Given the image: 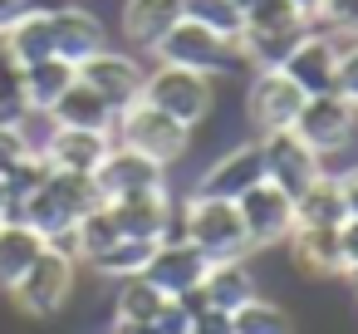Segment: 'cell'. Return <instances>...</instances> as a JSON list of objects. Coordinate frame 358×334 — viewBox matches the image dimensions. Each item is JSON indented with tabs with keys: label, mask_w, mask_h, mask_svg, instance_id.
I'll return each instance as SVG.
<instances>
[{
	"label": "cell",
	"mask_w": 358,
	"mask_h": 334,
	"mask_svg": "<svg viewBox=\"0 0 358 334\" xmlns=\"http://www.w3.org/2000/svg\"><path fill=\"white\" fill-rule=\"evenodd\" d=\"M35 6H40V0H0V35H6L20 15H30Z\"/></svg>",
	"instance_id": "38"
},
{
	"label": "cell",
	"mask_w": 358,
	"mask_h": 334,
	"mask_svg": "<svg viewBox=\"0 0 358 334\" xmlns=\"http://www.w3.org/2000/svg\"><path fill=\"white\" fill-rule=\"evenodd\" d=\"M50 40H55V55L69 60L74 69L99 55L108 40H103V20L84 6H50Z\"/></svg>",
	"instance_id": "17"
},
{
	"label": "cell",
	"mask_w": 358,
	"mask_h": 334,
	"mask_svg": "<svg viewBox=\"0 0 358 334\" xmlns=\"http://www.w3.org/2000/svg\"><path fill=\"white\" fill-rule=\"evenodd\" d=\"M0 50H6L20 69L35 64V60H50V55H55V40H50V6H35L30 15H20L6 35H0Z\"/></svg>",
	"instance_id": "23"
},
{
	"label": "cell",
	"mask_w": 358,
	"mask_h": 334,
	"mask_svg": "<svg viewBox=\"0 0 358 334\" xmlns=\"http://www.w3.org/2000/svg\"><path fill=\"white\" fill-rule=\"evenodd\" d=\"M338 192H343V207H348V216H358V167H348V172L338 177Z\"/></svg>",
	"instance_id": "39"
},
{
	"label": "cell",
	"mask_w": 358,
	"mask_h": 334,
	"mask_svg": "<svg viewBox=\"0 0 358 334\" xmlns=\"http://www.w3.org/2000/svg\"><path fill=\"white\" fill-rule=\"evenodd\" d=\"M152 246L157 241H133V236H118L108 251H99L89 265L99 270V275H113V280H128V275H143V265H148V256H152Z\"/></svg>",
	"instance_id": "29"
},
{
	"label": "cell",
	"mask_w": 358,
	"mask_h": 334,
	"mask_svg": "<svg viewBox=\"0 0 358 334\" xmlns=\"http://www.w3.org/2000/svg\"><path fill=\"white\" fill-rule=\"evenodd\" d=\"M182 15H187V0H123V35L128 45L152 50Z\"/></svg>",
	"instance_id": "21"
},
{
	"label": "cell",
	"mask_w": 358,
	"mask_h": 334,
	"mask_svg": "<svg viewBox=\"0 0 358 334\" xmlns=\"http://www.w3.org/2000/svg\"><path fill=\"white\" fill-rule=\"evenodd\" d=\"M177 226L182 236L206 256V260H245L250 241H245V226H241V211L236 202L226 197H187L177 207Z\"/></svg>",
	"instance_id": "2"
},
{
	"label": "cell",
	"mask_w": 358,
	"mask_h": 334,
	"mask_svg": "<svg viewBox=\"0 0 358 334\" xmlns=\"http://www.w3.org/2000/svg\"><path fill=\"white\" fill-rule=\"evenodd\" d=\"M143 104L162 109L167 118H177L182 128H196L211 118L216 109V89H211V74H196V69H172V64H157L143 74Z\"/></svg>",
	"instance_id": "3"
},
{
	"label": "cell",
	"mask_w": 358,
	"mask_h": 334,
	"mask_svg": "<svg viewBox=\"0 0 358 334\" xmlns=\"http://www.w3.org/2000/svg\"><path fill=\"white\" fill-rule=\"evenodd\" d=\"M285 241H289V256L304 275H343L338 226H294Z\"/></svg>",
	"instance_id": "20"
},
{
	"label": "cell",
	"mask_w": 358,
	"mask_h": 334,
	"mask_svg": "<svg viewBox=\"0 0 358 334\" xmlns=\"http://www.w3.org/2000/svg\"><path fill=\"white\" fill-rule=\"evenodd\" d=\"M25 153H35V148L25 143V133H20L15 123H0V177H6V172H10Z\"/></svg>",
	"instance_id": "36"
},
{
	"label": "cell",
	"mask_w": 358,
	"mask_h": 334,
	"mask_svg": "<svg viewBox=\"0 0 358 334\" xmlns=\"http://www.w3.org/2000/svg\"><path fill=\"white\" fill-rule=\"evenodd\" d=\"M45 177H50V162H45V153H25V158H20V162H15V167L6 172L10 211H15V207H20V202H25V197H30V192H35V187H40Z\"/></svg>",
	"instance_id": "33"
},
{
	"label": "cell",
	"mask_w": 358,
	"mask_h": 334,
	"mask_svg": "<svg viewBox=\"0 0 358 334\" xmlns=\"http://www.w3.org/2000/svg\"><path fill=\"white\" fill-rule=\"evenodd\" d=\"M152 60H157V64H172V69H196V74H226V69L241 60V50L226 45L221 35H211L206 25H196V20L182 15V20L152 45Z\"/></svg>",
	"instance_id": "6"
},
{
	"label": "cell",
	"mask_w": 358,
	"mask_h": 334,
	"mask_svg": "<svg viewBox=\"0 0 358 334\" xmlns=\"http://www.w3.org/2000/svg\"><path fill=\"white\" fill-rule=\"evenodd\" d=\"M343 275H348V280H353V290H358V265H348V270H343Z\"/></svg>",
	"instance_id": "42"
},
{
	"label": "cell",
	"mask_w": 358,
	"mask_h": 334,
	"mask_svg": "<svg viewBox=\"0 0 358 334\" xmlns=\"http://www.w3.org/2000/svg\"><path fill=\"white\" fill-rule=\"evenodd\" d=\"M10 216V192H6V177H0V221Z\"/></svg>",
	"instance_id": "40"
},
{
	"label": "cell",
	"mask_w": 358,
	"mask_h": 334,
	"mask_svg": "<svg viewBox=\"0 0 358 334\" xmlns=\"http://www.w3.org/2000/svg\"><path fill=\"white\" fill-rule=\"evenodd\" d=\"M334 89L358 109V40L338 50V74H334Z\"/></svg>",
	"instance_id": "35"
},
{
	"label": "cell",
	"mask_w": 358,
	"mask_h": 334,
	"mask_svg": "<svg viewBox=\"0 0 358 334\" xmlns=\"http://www.w3.org/2000/svg\"><path fill=\"white\" fill-rule=\"evenodd\" d=\"M338 246H343V270L358 265V216H348V221L338 226Z\"/></svg>",
	"instance_id": "37"
},
{
	"label": "cell",
	"mask_w": 358,
	"mask_h": 334,
	"mask_svg": "<svg viewBox=\"0 0 358 334\" xmlns=\"http://www.w3.org/2000/svg\"><path fill=\"white\" fill-rule=\"evenodd\" d=\"M74 256L69 251H59V246H45L40 256H35V265L10 285V300L25 309V314H35V319H50V314H59L64 309V300L74 295Z\"/></svg>",
	"instance_id": "5"
},
{
	"label": "cell",
	"mask_w": 358,
	"mask_h": 334,
	"mask_svg": "<svg viewBox=\"0 0 358 334\" xmlns=\"http://www.w3.org/2000/svg\"><path fill=\"white\" fill-rule=\"evenodd\" d=\"M103 207H108L118 236H133V241H162L172 231V216H177L167 187L162 192H138V197H118V202H103Z\"/></svg>",
	"instance_id": "16"
},
{
	"label": "cell",
	"mask_w": 358,
	"mask_h": 334,
	"mask_svg": "<svg viewBox=\"0 0 358 334\" xmlns=\"http://www.w3.org/2000/svg\"><path fill=\"white\" fill-rule=\"evenodd\" d=\"M260 158H265V182H275L285 197H299L309 182L324 177V158H319L294 128L265 133V138H260Z\"/></svg>",
	"instance_id": "8"
},
{
	"label": "cell",
	"mask_w": 358,
	"mask_h": 334,
	"mask_svg": "<svg viewBox=\"0 0 358 334\" xmlns=\"http://www.w3.org/2000/svg\"><path fill=\"white\" fill-rule=\"evenodd\" d=\"M309 30L314 20L294 0H260L245 11V25H241V60H250L255 69H280Z\"/></svg>",
	"instance_id": "1"
},
{
	"label": "cell",
	"mask_w": 358,
	"mask_h": 334,
	"mask_svg": "<svg viewBox=\"0 0 358 334\" xmlns=\"http://www.w3.org/2000/svg\"><path fill=\"white\" fill-rule=\"evenodd\" d=\"M167 305V295L148 280V275H128L118 285V305H113V319H133V324H152L157 309Z\"/></svg>",
	"instance_id": "27"
},
{
	"label": "cell",
	"mask_w": 358,
	"mask_h": 334,
	"mask_svg": "<svg viewBox=\"0 0 358 334\" xmlns=\"http://www.w3.org/2000/svg\"><path fill=\"white\" fill-rule=\"evenodd\" d=\"M294 133H299L319 158L343 153V148L353 143V133H358V109H353L338 89L309 94V99L299 104V113H294Z\"/></svg>",
	"instance_id": "7"
},
{
	"label": "cell",
	"mask_w": 358,
	"mask_h": 334,
	"mask_svg": "<svg viewBox=\"0 0 358 334\" xmlns=\"http://www.w3.org/2000/svg\"><path fill=\"white\" fill-rule=\"evenodd\" d=\"M143 64L133 60V55H123V50H99V55H89L84 64H79V79L99 94V99H108L113 109H128L138 94H143Z\"/></svg>",
	"instance_id": "15"
},
{
	"label": "cell",
	"mask_w": 358,
	"mask_h": 334,
	"mask_svg": "<svg viewBox=\"0 0 358 334\" xmlns=\"http://www.w3.org/2000/svg\"><path fill=\"white\" fill-rule=\"evenodd\" d=\"M113 143L138 148V153H148V158H157V162L167 167V162H177V158L192 148V128H182V123L167 118L162 109L133 99V104L118 109V118H113Z\"/></svg>",
	"instance_id": "4"
},
{
	"label": "cell",
	"mask_w": 358,
	"mask_h": 334,
	"mask_svg": "<svg viewBox=\"0 0 358 334\" xmlns=\"http://www.w3.org/2000/svg\"><path fill=\"white\" fill-rule=\"evenodd\" d=\"M294 6H299V11H304V15L314 20V11H319V0H294Z\"/></svg>",
	"instance_id": "41"
},
{
	"label": "cell",
	"mask_w": 358,
	"mask_h": 334,
	"mask_svg": "<svg viewBox=\"0 0 358 334\" xmlns=\"http://www.w3.org/2000/svg\"><path fill=\"white\" fill-rule=\"evenodd\" d=\"M338 50H343V45H338L329 30L314 25V30L289 50V60L280 64V74H285L304 99H309V94H329V89H334V74H338Z\"/></svg>",
	"instance_id": "12"
},
{
	"label": "cell",
	"mask_w": 358,
	"mask_h": 334,
	"mask_svg": "<svg viewBox=\"0 0 358 334\" xmlns=\"http://www.w3.org/2000/svg\"><path fill=\"white\" fill-rule=\"evenodd\" d=\"M113 241H118V226H113L108 207H94L89 216H79V226H74V256H79V260H94V256L108 251Z\"/></svg>",
	"instance_id": "31"
},
{
	"label": "cell",
	"mask_w": 358,
	"mask_h": 334,
	"mask_svg": "<svg viewBox=\"0 0 358 334\" xmlns=\"http://www.w3.org/2000/svg\"><path fill=\"white\" fill-rule=\"evenodd\" d=\"M231 334H294V319L270 305V300H245L241 309H231Z\"/></svg>",
	"instance_id": "30"
},
{
	"label": "cell",
	"mask_w": 358,
	"mask_h": 334,
	"mask_svg": "<svg viewBox=\"0 0 358 334\" xmlns=\"http://www.w3.org/2000/svg\"><path fill=\"white\" fill-rule=\"evenodd\" d=\"M206 270H211V260L187 241V236H172V241H157L152 246V256H148V265H143V275L167 295V300H177V295H192V290H201V280H206Z\"/></svg>",
	"instance_id": "11"
},
{
	"label": "cell",
	"mask_w": 358,
	"mask_h": 334,
	"mask_svg": "<svg viewBox=\"0 0 358 334\" xmlns=\"http://www.w3.org/2000/svg\"><path fill=\"white\" fill-rule=\"evenodd\" d=\"M108 148H113V133H94V128H50L40 143L55 172H99Z\"/></svg>",
	"instance_id": "18"
},
{
	"label": "cell",
	"mask_w": 358,
	"mask_h": 334,
	"mask_svg": "<svg viewBox=\"0 0 358 334\" xmlns=\"http://www.w3.org/2000/svg\"><path fill=\"white\" fill-rule=\"evenodd\" d=\"M348 221V207H343V192H338V177H319L309 182L299 197H294V226H343Z\"/></svg>",
	"instance_id": "25"
},
{
	"label": "cell",
	"mask_w": 358,
	"mask_h": 334,
	"mask_svg": "<svg viewBox=\"0 0 358 334\" xmlns=\"http://www.w3.org/2000/svg\"><path fill=\"white\" fill-rule=\"evenodd\" d=\"M20 79H25V104L35 109V113H50V104L79 79V69L69 64V60H59V55H50V60H35V64H25L20 69Z\"/></svg>",
	"instance_id": "24"
},
{
	"label": "cell",
	"mask_w": 358,
	"mask_h": 334,
	"mask_svg": "<svg viewBox=\"0 0 358 334\" xmlns=\"http://www.w3.org/2000/svg\"><path fill=\"white\" fill-rule=\"evenodd\" d=\"M236 6H241V11H250V6H260V0H236Z\"/></svg>",
	"instance_id": "43"
},
{
	"label": "cell",
	"mask_w": 358,
	"mask_h": 334,
	"mask_svg": "<svg viewBox=\"0 0 358 334\" xmlns=\"http://www.w3.org/2000/svg\"><path fill=\"white\" fill-rule=\"evenodd\" d=\"M94 182H99L103 202H118V197H138V192H162V187H167V167H162L157 158L138 153V148L113 143L108 158L99 162Z\"/></svg>",
	"instance_id": "9"
},
{
	"label": "cell",
	"mask_w": 358,
	"mask_h": 334,
	"mask_svg": "<svg viewBox=\"0 0 358 334\" xmlns=\"http://www.w3.org/2000/svg\"><path fill=\"white\" fill-rule=\"evenodd\" d=\"M40 251H45V236L40 231H30L25 221H0V290H10L35 265Z\"/></svg>",
	"instance_id": "26"
},
{
	"label": "cell",
	"mask_w": 358,
	"mask_h": 334,
	"mask_svg": "<svg viewBox=\"0 0 358 334\" xmlns=\"http://www.w3.org/2000/svg\"><path fill=\"white\" fill-rule=\"evenodd\" d=\"M187 20L206 25L211 35H221L226 45L241 50V25H245V11L236 0H187Z\"/></svg>",
	"instance_id": "28"
},
{
	"label": "cell",
	"mask_w": 358,
	"mask_h": 334,
	"mask_svg": "<svg viewBox=\"0 0 358 334\" xmlns=\"http://www.w3.org/2000/svg\"><path fill=\"white\" fill-rule=\"evenodd\" d=\"M201 300H206L211 309H221V314H231V309H241L245 300H255V275H250V265H245V260H211V270H206V280H201Z\"/></svg>",
	"instance_id": "22"
},
{
	"label": "cell",
	"mask_w": 358,
	"mask_h": 334,
	"mask_svg": "<svg viewBox=\"0 0 358 334\" xmlns=\"http://www.w3.org/2000/svg\"><path fill=\"white\" fill-rule=\"evenodd\" d=\"M314 25L329 35H353L358 40V0H319Z\"/></svg>",
	"instance_id": "34"
},
{
	"label": "cell",
	"mask_w": 358,
	"mask_h": 334,
	"mask_svg": "<svg viewBox=\"0 0 358 334\" xmlns=\"http://www.w3.org/2000/svg\"><path fill=\"white\" fill-rule=\"evenodd\" d=\"M236 211H241L250 251L255 246H280L294 231V197H285L275 182H255L245 197H236Z\"/></svg>",
	"instance_id": "10"
},
{
	"label": "cell",
	"mask_w": 358,
	"mask_h": 334,
	"mask_svg": "<svg viewBox=\"0 0 358 334\" xmlns=\"http://www.w3.org/2000/svg\"><path fill=\"white\" fill-rule=\"evenodd\" d=\"M255 182H265V158H260V138L255 143H236L231 153H221L201 177H196V197H226V202H236V197H245Z\"/></svg>",
	"instance_id": "14"
},
{
	"label": "cell",
	"mask_w": 358,
	"mask_h": 334,
	"mask_svg": "<svg viewBox=\"0 0 358 334\" xmlns=\"http://www.w3.org/2000/svg\"><path fill=\"white\" fill-rule=\"evenodd\" d=\"M113 118L118 109L108 99H99L84 79H74L55 104H50V123L55 128H94V133H113Z\"/></svg>",
	"instance_id": "19"
},
{
	"label": "cell",
	"mask_w": 358,
	"mask_h": 334,
	"mask_svg": "<svg viewBox=\"0 0 358 334\" xmlns=\"http://www.w3.org/2000/svg\"><path fill=\"white\" fill-rule=\"evenodd\" d=\"M304 94L280 74V69H260L245 89V118L250 128L265 138V133H280V128H294V113H299Z\"/></svg>",
	"instance_id": "13"
},
{
	"label": "cell",
	"mask_w": 358,
	"mask_h": 334,
	"mask_svg": "<svg viewBox=\"0 0 358 334\" xmlns=\"http://www.w3.org/2000/svg\"><path fill=\"white\" fill-rule=\"evenodd\" d=\"M35 109L25 104V79H20V64L6 55V50H0V123H25Z\"/></svg>",
	"instance_id": "32"
}]
</instances>
